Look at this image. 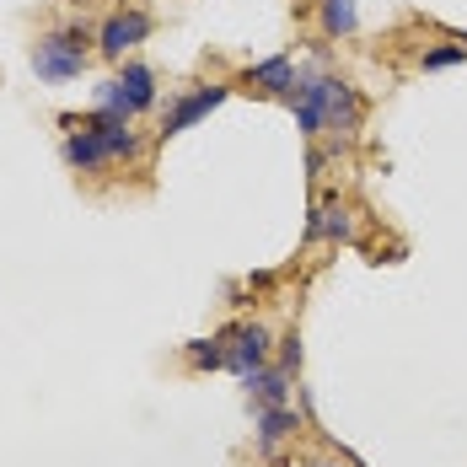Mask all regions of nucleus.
Wrapping results in <instances>:
<instances>
[{
    "label": "nucleus",
    "mask_w": 467,
    "mask_h": 467,
    "mask_svg": "<svg viewBox=\"0 0 467 467\" xmlns=\"http://www.w3.org/2000/svg\"><path fill=\"white\" fill-rule=\"evenodd\" d=\"M92 54H97V27L81 22V16H65V22H54V27H44L33 38V76L48 81V87L81 81Z\"/></svg>",
    "instance_id": "1"
},
{
    "label": "nucleus",
    "mask_w": 467,
    "mask_h": 467,
    "mask_svg": "<svg viewBox=\"0 0 467 467\" xmlns=\"http://www.w3.org/2000/svg\"><path fill=\"white\" fill-rule=\"evenodd\" d=\"M145 150L140 130L135 124H119V130H70L65 140H59V156H65V167L76 172V178H97V172H113L119 161H135Z\"/></svg>",
    "instance_id": "2"
},
{
    "label": "nucleus",
    "mask_w": 467,
    "mask_h": 467,
    "mask_svg": "<svg viewBox=\"0 0 467 467\" xmlns=\"http://www.w3.org/2000/svg\"><path fill=\"white\" fill-rule=\"evenodd\" d=\"M156 102H161V81L145 59H119V70L102 76L92 92V108H113V113H130V119L150 113Z\"/></svg>",
    "instance_id": "3"
},
{
    "label": "nucleus",
    "mask_w": 467,
    "mask_h": 467,
    "mask_svg": "<svg viewBox=\"0 0 467 467\" xmlns=\"http://www.w3.org/2000/svg\"><path fill=\"white\" fill-rule=\"evenodd\" d=\"M150 33H156V16H150V11H140V5H119V11H108V16L97 22V54L119 65V59H130Z\"/></svg>",
    "instance_id": "4"
},
{
    "label": "nucleus",
    "mask_w": 467,
    "mask_h": 467,
    "mask_svg": "<svg viewBox=\"0 0 467 467\" xmlns=\"http://www.w3.org/2000/svg\"><path fill=\"white\" fill-rule=\"evenodd\" d=\"M333 87H338V76H327V70H317V65L301 70V87H296V97H290V113H296V130H301L306 140H317V135L327 130Z\"/></svg>",
    "instance_id": "5"
},
{
    "label": "nucleus",
    "mask_w": 467,
    "mask_h": 467,
    "mask_svg": "<svg viewBox=\"0 0 467 467\" xmlns=\"http://www.w3.org/2000/svg\"><path fill=\"white\" fill-rule=\"evenodd\" d=\"M221 344H226V371H232L236 381L275 360V333H269L264 323H232V327H221Z\"/></svg>",
    "instance_id": "6"
},
{
    "label": "nucleus",
    "mask_w": 467,
    "mask_h": 467,
    "mask_svg": "<svg viewBox=\"0 0 467 467\" xmlns=\"http://www.w3.org/2000/svg\"><path fill=\"white\" fill-rule=\"evenodd\" d=\"M232 97V87L226 81H210V87H193V92H178L167 108H161V140H172V135H183V130H193L199 119H210L221 102Z\"/></svg>",
    "instance_id": "7"
},
{
    "label": "nucleus",
    "mask_w": 467,
    "mask_h": 467,
    "mask_svg": "<svg viewBox=\"0 0 467 467\" xmlns=\"http://www.w3.org/2000/svg\"><path fill=\"white\" fill-rule=\"evenodd\" d=\"M242 87H258L264 97L290 102L296 87H301V65H296L290 54H269V59H258V65H247V70H242Z\"/></svg>",
    "instance_id": "8"
},
{
    "label": "nucleus",
    "mask_w": 467,
    "mask_h": 467,
    "mask_svg": "<svg viewBox=\"0 0 467 467\" xmlns=\"http://www.w3.org/2000/svg\"><path fill=\"white\" fill-rule=\"evenodd\" d=\"M355 242V210L338 199V193H323L317 210L306 215V242Z\"/></svg>",
    "instance_id": "9"
},
{
    "label": "nucleus",
    "mask_w": 467,
    "mask_h": 467,
    "mask_svg": "<svg viewBox=\"0 0 467 467\" xmlns=\"http://www.w3.org/2000/svg\"><path fill=\"white\" fill-rule=\"evenodd\" d=\"M290 381L296 376L285 371V366H258L253 376H242V387H247V403L253 409H280V403H290Z\"/></svg>",
    "instance_id": "10"
},
{
    "label": "nucleus",
    "mask_w": 467,
    "mask_h": 467,
    "mask_svg": "<svg viewBox=\"0 0 467 467\" xmlns=\"http://www.w3.org/2000/svg\"><path fill=\"white\" fill-rule=\"evenodd\" d=\"M301 430V414L280 403V409H258V430H253V441H258V457H275L285 441Z\"/></svg>",
    "instance_id": "11"
},
{
    "label": "nucleus",
    "mask_w": 467,
    "mask_h": 467,
    "mask_svg": "<svg viewBox=\"0 0 467 467\" xmlns=\"http://www.w3.org/2000/svg\"><path fill=\"white\" fill-rule=\"evenodd\" d=\"M360 124H366V97H360L349 81H344V76H338V87H333V108H327V130L349 140Z\"/></svg>",
    "instance_id": "12"
},
{
    "label": "nucleus",
    "mask_w": 467,
    "mask_h": 467,
    "mask_svg": "<svg viewBox=\"0 0 467 467\" xmlns=\"http://www.w3.org/2000/svg\"><path fill=\"white\" fill-rule=\"evenodd\" d=\"M317 27H323V38H349L360 27V5L355 0H317Z\"/></svg>",
    "instance_id": "13"
},
{
    "label": "nucleus",
    "mask_w": 467,
    "mask_h": 467,
    "mask_svg": "<svg viewBox=\"0 0 467 467\" xmlns=\"http://www.w3.org/2000/svg\"><path fill=\"white\" fill-rule=\"evenodd\" d=\"M183 360H188V371H226V344H221V333L183 344Z\"/></svg>",
    "instance_id": "14"
},
{
    "label": "nucleus",
    "mask_w": 467,
    "mask_h": 467,
    "mask_svg": "<svg viewBox=\"0 0 467 467\" xmlns=\"http://www.w3.org/2000/svg\"><path fill=\"white\" fill-rule=\"evenodd\" d=\"M462 59H467V38H446V44H435L420 54V70H451Z\"/></svg>",
    "instance_id": "15"
},
{
    "label": "nucleus",
    "mask_w": 467,
    "mask_h": 467,
    "mask_svg": "<svg viewBox=\"0 0 467 467\" xmlns=\"http://www.w3.org/2000/svg\"><path fill=\"white\" fill-rule=\"evenodd\" d=\"M275 366H285L290 376L301 371V338H296V333H290V338L280 344V360H275Z\"/></svg>",
    "instance_id": "16"
},
{
    "label": "nucleus",
    "mask_w": 467,
    "mask_h": 467,
    "mask_svg": "<svg viewBox=\"0 0 467 467\" xmlns=\"http://www.w3.org/2000/svg\"><path fill=\"white\" fill-rule=\"evenodd\" d=\"M323 167H327V150L312 145V150H306V172H312V178H323Z\"/></svg>",
    "instance_id": "17"
},
{
    "label": "nucleus",
    "mask_w": 467,
    "mask_h": 467,
    "mask_svg": "<svg viewBox=\"0 0 467 467\" xmlns=\"http://www.w3.org/2000/svg\"><path fill=\"white\" fill-rule=\"evenodd\" d=\"M312 467H344V462H312Z\"/></svg>",
    "instance_id": "18"
}]
</instances>
